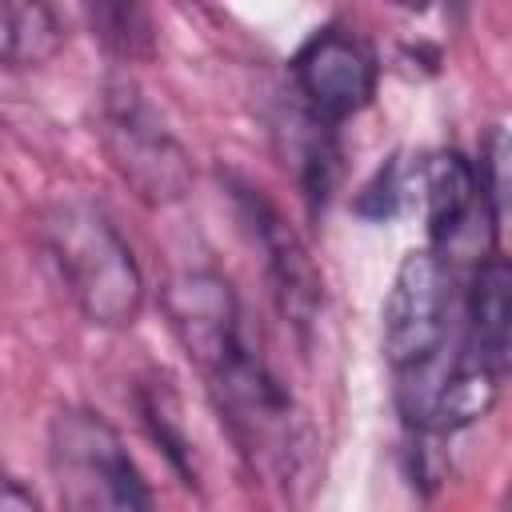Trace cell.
Here are the masks:
<instances>
[{
  "instance_id": "cell-1",
  "label": "cell",
  "mask_w": 512,
  "mask_h": 512,
  "mask_svg": "<svg viewBox=\"0 0 512 512\" xmlns=\"http://www.w3.org/2000/svg\"><path fill=\"white\" fill-rule=\"evenodd\" d=\"M64 292L96 328H132L144 312V272L112 216L92 200H60L40 220Z\"/></svg>"
},
{
  "instance_id": "cell-2",
  "label": "cell",
  "mask_w": 512,
  "mask_h": 512,
  "mask_svg": "<svg viewBox=\"0 0 512 512\" xmlns=\"http://www.w3.org/2000/svg\"><path fill=\"white\" fill-rule=\"evenodd\" d=\"M200 376L220 412V424L228 428L236 452L252 464V472H264L284 488L300 480V464L308 456V428L292 392L260 356V348L248 340Z\"/></svg>"
},
{
  "instance_id": "cell-3",
  "label": "cell",
  "mask_w": 512,
  "mask_h": 512,
  "mask_svg": "<svg viewBox=\"0 0 512 512\" xmlns=\"http://www.w3.org/2000/svg\"><path fill=\"white\" fill-rule=\"evenodd\" d=\"M48 464L64 512H156L124 436L92 408H60L48 428Z\"/></svg>"
},
{
  "instance_id": "cell-4",
  "label": "cell",
  "mask_w": 512,
  "mask_h": 512,
  "mask_svg": "<svg viewBox=\"0 0 512 512\" xmlns=\"http://www.w3.org/2000/svg\"><path fill=\"white\" fill-rule=\"evenodd\" d=\"M96 136L128 192L148 208H168L192 188V160L164 116L128 76H108L96 108Z\"/></svg>"
},
{
  "instance_id": "cell-5",
  "label": "cell",
  "mask_w": 512,
  "mask_h": 512,
  "mask_svg": "<svg viewBox=\"0 0 512 512\" xmlns=\"http://www.w3.org/2000/svg\"><path fill=\"white\" fill-rule=\"evenodd\" d=\"M452 276L436 248H412L384 300V360L392 376L420 372L448 352Z\"/></svg>"
},
{
  "instance_id": "cell-6",
  "label": "cell",
  "mask_w": 512,
  "mask_h": 512,
  "mask_svg": "<svg viewBox=\"0 0 512 512\" xmlns=\"http://www.w3.org/2000/svg\"><path fill=\"white\" fill-rule=\"evenodd\" d=\"M288 68H292L296 100L328 124H340V120L364 112L372 104L376 80H380L372 44L340 24L312 32L296 48Z\"/></svg>"
},
{
  "instance_id": "cell-7",
  "label": "cell",
  "mask_w": 512,
  "mask_h": 512,
  "mask_svg": "<svg viewBox=\"0 0 512 512\" xmlns=\"http://www.w3.org/2000/svg\"><path fill=\"white\" fill-rule=\"evenodd\" d=\"M232 196H236L244 228L252 232L256 248L264 252L268 284H272V296H276L284 324H292L300 332V340H308V328L316 324L320 304H324V280H320L304 240L296 236V228L280 216V208L260 188L232 180Z\"/></svg>"
},
{
  "instance_id": "cell-8",
  "label": "cell",
  "mask_w": 512,
  "mask_h": 512,
  "mask_svg": "<svg viewBox=\"0 0 512 512\" xmlns=\"http://www.w3.org/2000/svg\"><path fill=\"white\" fill-rule=\"evenodd\" d=\"M160 304H164V316H168L184 356L200 372H208L212 364H220L224 356H232L236 348H244L252 340L232 280L212 268L176 272L164 284Z\"/></svg>"
},
{
  "instance_id": "cell-9",
  "label": "cell",
  "mask_w": 512,
  "mask_h": 512,
  "mask_svg": "<svg viewBox=\"0 0 512 512\" xmlns=\"http://www.w3.org/2000/svg\"><path fill=\"white\" fill-rule=\"evenodd\" d=\"M272 140H276L280 160L292 168L308 208L320 212L328 204V196H332L336 176H340L336 124H328L316 112H308L292 92V104H280L276 116H272Z\"/></svg>"
},
{
  "instance_id": "cell-10",
  "label": "cell",
  "mask_w": 512,
  "mask_h": 512,
  "mask_svg": "<svg viewBox=\"0 0 512 512\" xmlns=\"http://www.w3.org/2000/svg\"><path fill=\"white\" fill-rule=\"evenodd\" d=\"M508 328H512V268L500 252L484 256L464 296V340L460 356L508 376Z\"/></svg>"
},
{
  "instance_id": "cell-11",
  "label": "cell",
  "mask_w": 512,
  "mask_h": 512,
  "mask_svg": "<svg viewBox=\"0 0 512 512\" xmlns=\"http://www.w3.org/2000/svg\"><path fill=\"white\" fill-rule=\"evenodd\" d=\"M420 184H424V220H428L432 248H444L456 236H464V228L476 220V212L488 216L480 180H476V164L456 148L432 152L420 168Z\"/></svg>"
},
{
  "instance_id": "cell-12",
  "label": "cell",
  "mask_w": 512,
  "mask_h": 512,
  "mask_svg": "<svg viewBox=\"0 0 512 512\" xmlns=\"http://www.w3.org/2000/svg\"><path fill=\"white\" fill-rule=\"evenodd\" d=\"M64 44V20L40 0H0V68H36Z\"/></svg>"
},
{
  "instance_id": "cell-13",
  "label": "cell",
  "mask_w": 512,
  "mask_h": 512,
  "mask_svg": "<svg viewBox=\"0 0 512 512\" xmlns=\"http://www.w3.org/2000/svg\"><path fill=\"white\" fill-rule=\"evenodd\" d=\"M136 412L148 428V436L160 444V452L168 456V464L176 468V476L196 488V456H192V440L184 432V416H180V396L172 392V384L164 376H148L136 388Z\"/></svg>"
},
{
  "instance_id": "cell-14",
  "label": "cell",
  "mask_w": 512,
  "mask_h": 512,
  "mask_svg": "<svg viewBox=\"0 0 512 512\" xmlns=\"http://www.w3.org/2000/svg\"><path fill=\"white\" fill-rule=\"evenodd\" d=\"M88 20L92 36L120 60H148L156 48V28L140 4H96L88 8Z\"/></svg>"
},
{
  "instance_id": "cell-15",
  "label": "cell",
  "mask_w": 512,
  "mask_h": 512,
  "mask_svg": "<svg viewBox=\"0 0 512 512\" xmlns=\"http://www.w3.org/2000/svg\"><path fill=\"white\" fill-rule=\"evenodd\" d=\"M476 180H480V196H484V208L492 216V228L500 232L504 228V204H508V140H504V128L488 132V140L480 148Z\"/></svg>"
},
{
  "instance_id": "cell-16",
  "label": "cell",
  "mask_w": 512,
  "mask_h": 512,
  "mask_svg": "<svg viewBox=\"0 0 512 512\" xmlns=\"http://www.w3.org/2000/svg\"><path fill=\"white\" fill-rule=\"evenodd\" d=\"M356 208H360L364 216H372V220H388V216H396V208H400V164H396V156H392V160L364 184Z\"/></svg>"
},
{
  "instance_id": "cell-17",
  "label": "cell",
  "mask_w": 512,
  "mask_h": 512,
  "mask_svg": "<svg viewBox=\"0 0 512 512\" xmlns=\"http://www.w3.org/2000/svg\"><path fill=\"white\" fill-rule=\"evenodd\" d=\"M0 512H44V508L24 480L0 472Z\"/></svg>"
}]
</instances>
